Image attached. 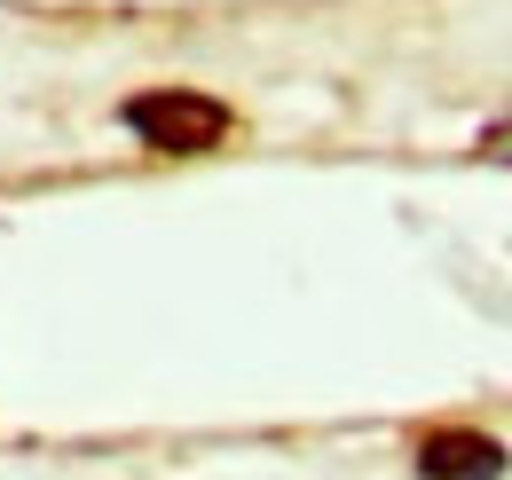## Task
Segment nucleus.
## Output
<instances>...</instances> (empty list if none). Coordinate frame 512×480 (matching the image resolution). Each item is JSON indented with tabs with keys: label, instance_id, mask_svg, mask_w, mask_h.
<instances>
[{
	"label": "nucleus",
	"instance_id": "1",
	"mask_svg": "<svg viewBox=\"0 0 512 480\" xmlns=\"http://www.w3.org/2000/svg\"><path fill=\"white\" fill-rule=\"evenodd\" d=\"M119 119H127L150 150H166V158H205V150L229 134V103H213V95H197V87H150V95H134Z\"/></svg>",
	"mask_w": 512,
	"mask_h": 480
},
{
	"label": "nucleus",
	"instance_id": "2",
	"mask_svg": "<svg viewBox=\"0 0 512 480\" xmlns=\"http://www.w3.org/2000/svg\"><path fill=\"white\" fill-rule=\"evenodd\" d=\"M418 473L426 480H497L505 473V449L489 433H473V425H442V433L418 441Z\"/></svg>",
	"mask_w": 512,
	"mask_h": 480
}]
</instances>
